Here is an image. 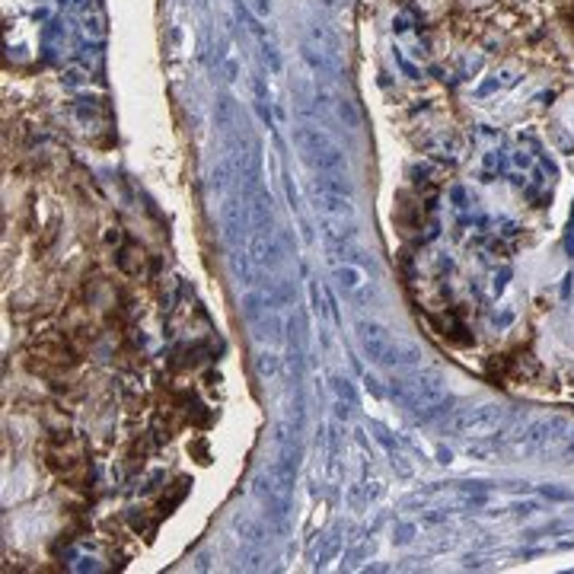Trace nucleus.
Here are the masks:
<instances>
[{"label": "nucleus", "mask_w": 574, "mask_h": 574, "mask_svg": "<svg viewBox=\"0 0 574 574\" xmlns=\"http://www.w3.org/2000/svg\"><path fill=\"white\" fill-rule=\"evenodd\" d=\"M48 463L64 475L67 482H73V488H81V482L87 479V459H83V443L73 441L71 434H58V441L48 447Z\"/></svg>", "instance_id": "1"}, {"label": "nucleus", "mask_w": 574, "mask_h": 574, "mask_svg": "<svg viewBox=\"0 0 574 574\" xmlns=\"http://www.w3.org/2000/svg\"><path fill=\"white\" fill-rule=\"evenodd\" d=\"M504 422V408L501 406H475V408H463L453 418V431L463 437H488L498 434Z\"/></svg>", "instance_id": "2"}, {"label": "nucleus", "mask_w": 574, "mask_h": 574, "mask_svg": "<svg viewBox=\"0 0 574 574\" xmlns=\"http://www.w3.org/2000/svg\"><path fill=\"white\" fill-rule=\"evenodd\" d=\"M36 361H32V367H36L39 373H45V377H58V373H67L73 367V351L67 348V342L61 338V335H48V338H42V342L36 345Z\"/></svg>", "instance_id": "3"}, {"label": "nucleus", "mask_w": 574, "mask_h": 574, "mask_svg": "<svg viewBox=\"0 0 574 574\" xmlns=\"http://www.w3.org/2000/svg\"><path fill=\"white\" fill-rule=\"evenodd\" d=\"M361 345L377 364H393L396 351H399V348H396L393 335L386 332L383 326H377V322H364V326H361Z\"/></svg>", "instance_id": "4"}, {"label": "nucleus", "mask_w": 574, "mask_h": 574, "mask_svg": "<svg viewBox=\"0 0 574 574\" xmlns=\"http://www.w3.org/2000/svg\"><path fill=\"white\" fill-rule=\"evenodd\" d=\"M249 7H253V10H255V13H259V16H269L271 4H269V0H249Z\"/></svg>", "instance_id": "5"}]
</instances>
